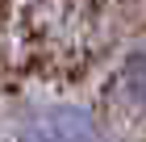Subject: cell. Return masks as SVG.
<instances>
[{
	"label": "cell",
	"instance_id": "1",
	"mask_svg": "<svg viewBox=\"0 0 146 142\" xmlns=\"http://www.w3.org/2000/svg\"><path fill=\"white\" fill-rule=\"evenodd\" d=\"M46 134L54 142H96V121L75 105H58V109H50V130Z\"/></svg>",
	"mask_w": 146,
	"mask_h": 142
},
{
	"label": "cell",
	"instance_id": "2",
	"mask_svg": "<svg viewBox=\"0 0 146 142\" xmlns=\"http://www.w3.org/2000/svg\"><path fill=\"white\" fill-rule=\"evenodd\" d=\"M138 92H142V63H138V55L129 59V96L138 100Z\"/></svg>",
	"mask_w": 146,
	"mask_h": 142
},
{
	"label": "cell",
	"instance_id": "3",
	"mask_svg": "<svg viewBox=\"0 0 146 142\" xmlns=\"http://www.w3.org/2000/svg\"><path fill=\"white\" fill-rule=\"evenodd\" d=\"M17 142H54V138H50L46 130H25V134H21Z\"/></svg>",
	"mask_w": 146,
	"mask_h": 142
}]
</instances>
